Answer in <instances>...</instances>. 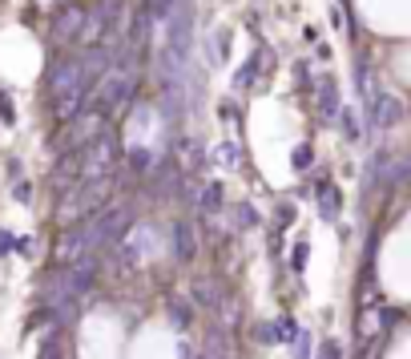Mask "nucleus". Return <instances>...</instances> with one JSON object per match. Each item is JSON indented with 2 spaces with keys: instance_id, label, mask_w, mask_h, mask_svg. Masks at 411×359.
<instances>
[{
  "instance_id": "30",
  "label": "nucleus",
  "mask_w": 411,
  "mask_h": 359,
  "mask_svg": "<svg viewBox=\"0 0 411 359\" xmlns=\"http://www.w3.org/2000/svg\"><path fill=\"white\" fill-rule=\"evenodd\" d=\"M17 250H20V255H33L36 243H33V238H17Z\"/></svg>"
},
{
  "instance_id": "4",
  "label": "nucleus",
  "mask_w": 411,
  "mask_h": 359,
  "mask_svg": "<svg viewBox=\"0 0 411 359\" xmlns=\"http://www.w3.org/2000/svg\"><path fill=\"white\" fill-rule=\"evenodd\" d=\"M93 287V259H81L73 262V266H65V271H57V275L49 278V303L53 307H65V303H73L77 294H85Z\"/></svg>"
},
{
  "instance_id": "7",
  "label": "nucleus",
  "mask_w": 411,
  "mask_h": 359,
  "mask_svg": "<svg viewBox=\"0 0 411 359\" xmlns=\"http://www.w3.org/2000/svg\"><path fill=\"white\" fill-rule=\"evenodd\" d=\"M367 121H371V130H395L399 121H403V101L395 97V93H383L379 89L375 97L367 101Z\"/></svg>"
},
{
  "instance_id": "10",
  "label": "nucleus",
  "mask_w": 411,
  "mask_h": 359,
  "mask_svg": "<svg viewBox=\"0 0 411 359\" xmlns=\"http://www.w3.org/2000/svg\"><path fill=\"white\" fill-rule=\"evenodd\" d=\"M93 250H89V238H85V226H77V230H65L61 234V243H57V259L65 262V266H73V262H81V259H89Z\"/></svg>"
},
{
  "instance_id": "20",
  "label": "nucleus",
  "mask_w": 411,
  "mask_h": 359,
  "mask_svg": "<svg viewBox=\"0 0 411 359\" xmlns=\"http://www.w3.org/2000/svg\"><path fill=\"white\" fill-rule=\"evenodd\" d=\"M254 339L263 343V347H270V343H279V327H274V323H263V327H254Z\"/></svg>"
},
{
  "instance_id": "23",
  "label": "nucleus",
  "mask_w": 411,
  "mask_h": 359,
  "mask_svg": "<svg viewBox=\"0 0 411 359\" xmlns=\"http://www.w3.org/2000/svg\"><path fill=\"white\" fill-rule=\"evenodd\" d=\"M343 130H347V137H351V142H359V121H355V117H351V109H343Z\"/></svg>"
},
{
  "instance_id": "3",
  "label": "nucleus",
  "mask_w": 411,
  "mask_h": 359,
  "mask_svg": "<svg viewBox=\"0 0 411 359\" xmlns=\"http://www.w3.org/2000/svg\"><path fill=\"white\" fill-rule=\"evenodd\" d=\"M133 222H137V214L130 210V206H105V210H97L89 222H85V238H89V250H105V246L121 243L125 234L133 230Z\"/></svg>"
},
{
  "instance_id": "27",
  "label": "nucleus",
  "mask_w": 411,
  "mask_h": 359,
  "mask_svg": "<svg viewBox=\"0 0 411 359\" xmlns=\"http://www.w3.org/2000/svg\"><path fill=\"white\" fill-rule=\"evenodd\" d=\"M238 222H242V226H254L258 218H254V210H250V206H238Z\"/></svg>"
},
{
  "instance_id": "17",
  "label": "nucleus",
  "mask_w": 411,
  "mask_h": 359,
  "mask_svg": "<svg viewBox=\"0 0 411 359\" xmlns=\"http://www.w3.org/2000/svg\"><path fill=\"white\" fill-rule=\"evenodd\" d=\"M266 57H270V53H263V57L254 53V57H250L246 65L238 69V77H234V81L242 85V89H246V85H254V81H258V73H263V61H266Z\"/></svg>"
},
{
  "instance_id": "12",
  "label": "nucleus",
  "mask_w": 411,
  "mask_h": 359,
  "mask_svg": "<svg viewBox=\"0 0 411 359\" xmlns=\"http://www.w3.org/2000/svg\"><path fill=\"white\" fill-rule=\"evenodd\" d=\"M190 299H194V307H222V283L218 278H194V287H190Z\"/></svg>"
},
{
  "instance_id": "34",
  "label": "nucleus",
  "mask_w": 411,
  "mask_h": 359,
  "mask_svg": "<svg viewBox=\"0 0 411 359\" xmlns=\"http://www.w3.org/2000/svg\"><path fill=\"white\" fill-rule=\"evenodd\" d=\"M197 359H206V355H197Z\"/></svg>"
},
{
  "instance_id": "18",
  "label": "nucleus",
  "mask_w": 411,
  "mask_h": 359,
  "mask_svg": "<svg viewBox=\"0 0 411 359\" xmlns=\"http://www.w3.org/2000/svg\"><path fill=\"white\" fill-rule=\"evenodd\" d=\"M169 319L178 327H190L194 323V303H186V299H169Z\"/></svg>"
},
{
  "instance_id": "6",
  "label": "nucleus",
  "mask_w": 411,
  "mask_h": 359,
  "mask_svg": "<svg viewBox=\"0 0 411 359\" xmlns=\"http://www.w3.org/2000/svg\"><path fill=\"white\" fill-rule=\"evenodd\" d=\"M117 17H121V0H101L97 8L85 17V29H81V36H77V41H81L85 49L101 45V41H105V33L117 25Z\"/></svg>"
},
{
  "instance_id": "22",
  "label": "nucleus",
  "mask_w": 411,
  "mask_h": 359,
  "mask_svg": "<svg viewBox=\"0 0 411 359\" xmlns=\"http://www.w3.org/2000/svg\"><path fill=\"white\" fill-rule=\"evenodd\" d=\"M0 121H4V126L17 121V114H13V97H8V93H0Z\"/></svg>"
},
{
  "instance_id": "21",
  "label": "nucleus",
  "mask_w": 411,
  "mask_h": 359,
  "mask_svg": "<svg viewBox=\"0 0 411 359\" xmlns=\"http://www.w3.org/2000/svg\"><path fill=\"white\" fill-rule=\"evenodd\" d=\"M274 327H279V339H286V343L298 339V323H295V319H279Z\"/></svg>"
},
{
  "instance_id": "1",
  "label": "nucleus",
  "mask_w": 411,
  "mask_h": 359,
  "mask_svg": "<svg viewBox=\"0 0 411 359\" xmlns=\"http://www.w3.org/2000/svg\"><path fill=\"white\" fill-rule=\"evenodd\" d=\"M137 61H130V57H117L113 69H105V77L97 81V93L89 97V105L97 109V114H117L121 105H130L133 93H137Z\"/></svg>"
},
{
  "instance_id": "13",
  "label": "nucleus",
  "mask_w": 411,
  "mask_h": 359,
  "mask_svg": "<svg viewBox=\"0 0 411 359\" xmlns=\"http://www.w3.org/2000/svg\"><path fill=\"white\" fill-rule=\"evenodd\" d=\"M174 255H178V262H194L197 255V234L190 222H178L174 226Z\"/></svg>"
},
{
  "instance_id": "25",
  "label": "nucleus",
  "mask_w": 411,
  "mask_h": 359,
  "mask_svg": "<svg viewBox=\"0 0 411 359\" xmlns=\"http://www.w3.org/2000/svg\"><path fill=\"white\" fill-rule=\"evenodd\" d=\"M319 359H343V347H339L335 339H327L323 347H319Z\"/></svg>"
},
{
  "instance_id": "2",
  "label": "nucleus",
  "mask_w": 411,
  "mask_h": 359,
  "mask_svg": "<svg viewBox=\"0 0 411 359\" xmlns=\"http://www.w3.org/2000/svg\"><path fill=\"white\" fill-rule=\"evenodd\" d=\"M113 174H101V178H81L57 206V218L61 222H77L85 214H97L109 206V194H113Z\"/></svg>"
},
{
  "instance_id": "24",
  "label": "nucleus",
  "mask_w": 411,
  "mask_h": 359,
  "mask_svg": "<svg viewBox=\"0 0 411 359\" xmlns=\"http://www.w3.org/2000/svg\"><path fill=\"white\" fill-rule=\"evenodd\" d=\"M218 162L234 165V162H238V146H234V142H226V146H218Z\"/></svg>"
},
{
  "instance_id": "8",
  "label": "nucleus",
  "mask_w": 411,
  "mask_h": 359,
  "mask_svg": "<svg viewBox=\"0 0 411 359\" xmlns=\"http://www.w3.org/2000/svg\"><path fill=\"white\" fill-rule=\"evenodd\" d=\"M89 93H93V81H89V77H81L77 85H69V89H61V93L53 97V114L61 117V121H73V117L89 105Z\"/></svg>"
},
{
  "instance_id": "9",
  "label": "nucleus",
  "mask_w": 411,
  "mask_h": 359,
  "mask_svg": "<svg viewBox=\"0 0 411 359\" xmlns=\"http://www.w3.org/2000/svg\"><path fill=\"white\" fill-rule=\"evenodd\" d=\"M85 17H89V13H85L81 4H69V8H61V13L53 17V29H49V33H53V41L61 45V41H73V36H81Z\"/></svg>"
},
{
  "instance_id": "16",
  "label": "nucleus",
  "mask_w": 411,
  "mask_h": 359,
  "mask_svg": "<svg viewBox=\"0 0 411 359\" xmlns=\"http://www.w3.org/2000/svg\"><path fill=\"white\" fill-rule=\"evenodd\" d=\"M174 8H178V0H146V13L153 25H162L165 29V20L174 17Z\"/></svg>"
},
{
  "instance_id": "33",
  "label": "nucleus",
  "mask_w": 411,
  "mask_h": 359,
  "mask_svg": "<svg viewBox=\"0 0 411 359\" xmlns=\"http://www.w3.org/2000/svg\"><path fill=\"white\" fill-rule=\"evenodd\" d=\"M41 359H61V351H57V343H45V351H41Z\"/></svg>"
},
{
  "instance_id": "26",
  "label": "nucleus",
  "mask_w": 411,
  "mask_h": 359,
  "mask_svg": "<svg viewBox=\"0 0 411 359\" xmlns=\"http://www.w3.org/2000/svg\"><path fill=\"white\" fill-rule=\"evenodd\" d=\"M13 238H17V234H13V230H0V255H8V250H13Z\"/></svg>"
},
{
  "instance_id": "5",
  "label": "nucleus",
  "mask_w": 411,
  "mask_h": 359,
  "mask_svg": "<svg viewBox=\"0 0 411 359\" xmlns=\"http://www.w3.org/2000/svg\"><path fill=\"white\" fill-rule=\"evenodd\" d=\"M117 154H121V146H117V133L113 130L97 133V137L81 149V178H101V174H113V170H117Z\"/></svg>"
},
{
  "instance_id": "19",
  "label": "nucleus",
  "mask_w": 411,
  "mask_h": 359,
  "mask_svg": "<svg viewBox=\"0 0 411 359\" xmlns=\"http://www.w3.org/2000/svg\"><path fill=\"white\" fill-rule=\"evenodd\" d=\"M202 210L206 214L222 210V186H206V190H202Z\"/></svg>"
},
{
  "instance_id": "32",
  "label": "nucleus",
  "mask_w": 411,
  "mask_h": 359,
  "mask_svg": "<svg viewBox=\"0 0 411 359\" xmlns=\"http://www.w3.org/2000/svg\"><path fill=\"white\" fill-rule=\"evenodd\" d=\"M302 262H307V246H295V271H302Z\"/></svg>"
},
{
  "instance_id": "31",
  "label": "nucleus",
  "mask_w": 411,
  "mask_h": 359,
  "mask_svg": "<svg viewBox=\"0 0 411 359\" xmlns=\"http://www.w3.org/2000/svg\"><path fill=\"white\" fill-rule=\"evenodd\" d=\"M17 198H20V202H29V198H33V186H29V182H20V186H17Z\"/></svg>"
},
{
  "instance_id": "15",
  "label": "nucleus",
  "mask_w": 411,
  "mask_h": 359,
  "mask_svg": "<svg viewBox=\"0 0 411 359\" xmlns=\"http://www.w3.org/2000/svg\"><path fill=\"white\" fill-rule=\"evenodd\" d=\"M339 206H343V198L335 190V182H319V214H323L327 222H335V218H339Z\"/></svg>"
},
{
  "instance_id": "28",
  "label": "nucleus",
  "mask_w": 411,
  "mask_h": 359,
  "mask_svg": "<svg viewBox=\"0 0 411 359\" xmlns=\"http://www.w3.org/2000/svg\"><path fill=\"white\" fill-rule=\"evenodd\" d=\"M307 351H311V339H307V335L298 331V339H295V355L302 359V355H307Z\"/></svg>"
},
{
  "instance_id": "11",
  "label": "nucleus",
  "mask_w": 411,
  "mask_h": 359,
  "mask_svg": "<svg viewBox=\"0 0 411 359\" xmlns=\"http://www.w3.org/2000/svg\"><path fill=\"white\" fill-rule=\"evenodd\" d=\"M77 182H81V149H65V158L53 165V186H57V190H61V186L73 190Z\"/></svg>"
},
{
  "instance_id": "29",
  "label": "nucleus",
  "mask_w": 411,
  "mask_h": 359,
  "mask_svg": "<svg viewBox=\"0 0 411 359\" xmlns=\"http://www.w3.org/2000/svg\"><path fill=\"white\" fill-rule=\"evenodd\" d=\"M295 165H298V170H302V165H311V149H307V146L295 149Z\"/></svg>"
},
{
  "instance_id": "14",
  "label": "nucleus",
  "mask_w": 411,
  "mask_h": 359,
  "mask_svg": "<svg viewBox=\"0 0 411 359\" xmlns=\"http://www.w3.org/2000/svg\"><path fill=\"white\" fill-rule=\"evenodd\" d=\"M319 114H323V121H335V117L343 114V105H339V89H335V77H323V85H319Z\"/></svg>"
}]
</instances>
